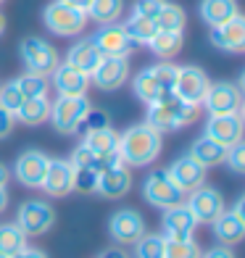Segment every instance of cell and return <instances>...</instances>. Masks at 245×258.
Segmentation results:
<instances>
[{
  "mask_svg": "<svg viewBox=\"0 0 245 258\" xmlns=\"http://www.w3.org/2000/svg\"><path fill=\"white\" fill-rule=\"evenodd\" d=\"M163 245H166L163 234H158V232L143 234L135 242V258H163Z\"/></svg>",
  "mask_w": 245,
  "mask_h": 258,
  "instance_id": "836d02e7",
  "label": "cell"
},
{
  "mask_svg": "<svg viewBox=\"0 0 245 258\" xmlns=\"http://www.w3.org/2000/svg\"><path fill=\"white\" fill-rule=\"evenodd\" d=\"M121 27H124V32H127V37H130L135 45H148L150 40H153V34L158 32L153 21H150V19H143V16H137V14H132Z\"/></svg>",
  "mask_w": 245,
  "mask_h": 258,
  "instance_id": "4dcf8cb0",
  "label": "cell"
},
{
  "mask_svg": "<svg viewBox=\"0 0 245 258\" xmlns=\"http://www.w3.org/2000/svg\"><path fill=\"white\" fill-rule=\"evenodd\" d=\"M42 21L55 37H77L87 27V14L79 8L66 6L64 0H53L42 11Z\"/></svg>",
  "mask_w": 245,
  "mask_h": 258,
  "instance_id": "277c9868",
  "label": "cell"
},
{
  "mask_svg": "<svg viewBox=\"0 0 245 258\" xmlns=\"http://www.w3.org/2000/svg\"><path fill=\"white\" fill-rule=\"evenodd\" d=\"M163 258H201V248L193 237L188 240H169L163 245Z\"/></svg>",
  "mask_w": 245,
  "mask_h": 258,
  "instance_id": "d590c367",
  "label": "cell"
},
{
  "mask_svg": "<svg viewBox=\"0 0 245 258\" xmlns=\"http://www.w3.org/2000/svg\"><path fill=\"white\" fill-rule=\"evenodd\" d=\"M214 234L221 245H237L245 237V219L237 216L235 211H221V214L211 221Z\"/></svg>",
  "mask_w": 245,
  "mask_h": 258,
  "instance_id": "603a6c76",
  "label": "cell"
},
{
  "mask_svg": "<svg viewBox=\"0 0 245 258\" xmlns=\"http://www.w3.org/2000/svg\"><path fill=\"white\" fill-rule=\"evenodd\" d=\"M132 190V174L124 163H116V166H108L98 174V184L95 192L108 198V201H116V198H124Z\"/></svg>",
  "mask_w": 245,
  "mask_h": 258,
  "instance_id": "d6986e66",
  "label": "cell"
},
{
  "mask_svg": "<svg viewBox=\"0 0 245 258\" xmlns=\"http://www.w3.org/2000/svg\"><path fill=\"white\" fill-rule=\"evenodd\" d=\"M66 6H72V8H79V11H87L90 6V0H64Z\"/></svg>",
  "mask_w": 245,
  "mask_h": 258,
  "instance_id": "c3c4849f",
  "label": "cell"
},
{
  "mask_svg": "<svg viewBox=\"0 0 245 258\" xmlns=\"http://www.w3.org/2000/svg\"><path fill=\"white\" fill-rule=\"evenodd\" d=\"M100 126H111L108 113H106V111H95V108H90V111L85 113V119L79 121L77 132H79V135H85V132H92V129H100Z\"/></svg>",
  "mask_w": 245,
  "mask_h": 258,
  "instance_id": "f35d334b",
  "label": "cell"
},
{
  "mask_svg": "<svg viewBox=\"0 0 245 258\" xmlns=\"http://www.w3.org/2000/svg\"><path fill=\"white\" fill-rule=\"evenodd\" d=\"M185 42V32H166V29H158L153 34V40L148 42V48L153 50L158 58H171L177 55L179 48Z\"/></svg>",
  "mask_w": 245,
  "mask_h": 258,
  "instance_id": "f546056e",
  "label": "cell"
},
{
  "mask_svg": "<svg viewBox=\"0 0 245 258\" xmlns=\"http://www.w3.org/2000/svg\"><path fill=\"white\" fill-rule=\"evenodd\" d=\"M3 32H6V16L0 14V37H3Z\"/></svg>",
  "mask_w": 245,
  "mask_h": 258,
  "instance_id": "816d5d0a",
  "label": "cell"
},
{
  "mask_svg": "<svg viewBox=\"0 0 245 258\" xmlns=\"http://www.w3.org/2000/svg\"><path fill=\"white\" fill-rule=\"evenodd\" d=\"M100 258H130L124 250H119V248H108V250H103L100 253Z\"/></svg>",
  "mask_w": 245,
  "mask_h": 258,
  "instance_id": "bcb514c9",
  "label": "cell"
},
{
  "mask_svg": "<svg viewBox=\"0 0 245 258\" xmlns=\"http://www.w3.org/2000/svg\"><path fill=\"white\" fill-rule=\"evenodd\" d=\"M82 143L100 158L119 153V135H116L111 126H100V129H92V132H85V140H82Z\"/></svg>",
  "mask_w": 245,
  "mask_h": 258,
  "instance_id": "83f0119b",
  "label": "cell"
},
{
  "mask_svg": "<svg viewBox=\"0 0 245 258\" xmlns=\"http://www.w3.org/2000/svg\"><path fill=\"white\" fill-rule=\"evenodd\" d=\"M211 85V79L203 69L198 66H179L177 82H174V98H179L190 105H201L206 98V90Z\"/></svg>",
  "mask_w": 245,
  "mask_h": 258,
  "instance_id": "9c48e42d",
  "label": "cell"
},
{
  "mask_svg": "<svg viewBox=\"0 0 245 258\" xmlns=\"http://www.w3.org/2000/svg\"><path fill=\"white\" fill-rule=\"evenodd\" d=\"M232 211H235L237 216H242V219H245V201H242V198H240V201L235 203V208H232Z\"/></svg>",
  "mask_w": 245,
  "mask_h": 258,
  "instance_id": "f907efd6",
  "label": "cell"
},
{
  "mask_svg": "<svg viewBox=\"0 0 245 258\" xmlns=\"http://www.w3.org/2000/svg\"><path fill=\"white\" fill-rule=\"evenodd\" d=\"M198 11H201V19L208 27H219V24H224V21H229L232 16L240 14L237 0H201Z\"/></svg>",
  "mask_w": 245,
  "mask_h": 258,
  "instance_id": "484cf974",
  "label": "cell"
},
{
  "mask_svg": "<svg viewBox=\"0 0 245 258\" xmlns=\"http://www.w3.org/2000/svg\"><path fill=\"white\" fill-rule=\"evenodd\" d=\"M201 116V105H190L179 98H166L161 103L148 105V119L145 124H150L156 132H177L182 126H190L193 121H198Z\"/></svg>",
  "mask_w": 245,
  "mask_h": 258,
  "instance_id": "7a4b0ae2",
  "label": "cell"
},
{
  "mask_svg": "<svg viewBox=\"0 0 245 258\" xmlns=\"http://www.w3.org/2000/svg\"><path fill=\"white\" fill-rule=\"evenodd\" d=\"M143 195H145V201H148L150 206L161 208V211L185 203V192L171 182V177L166 174V169H156V171L148 174L145 182H143Z\"/></svg>",
  "mask_w": 245,
  "mask_h": 258,
  "instance_id": "8992f818",
  "label": "cell"
},
{
  "mask_svg": "<svg viewBox=\"0 0 245 258\" xmlns=\"http://www.w3.org/2000/svg\"><path fill=\"white\" fill-rule=\"evenodd\" d=\"M3 3H6V0H0V6H3Z\"/></svg>",
  "mask_w": 245,
  "mask_h": 258,
  "instance_id": "f5cc1de1",
  "label": "cell"
},
{
  "mask_svg": "<svg viewBox=\"0 0 245 258\" xmlns=\"http://www.w3.org/2000/svg\"><path fill=\"white\" fill-rule=\"evenodd\" d=\"M224 163H227V166L235 171V174H242V171H245V143H242V140L227 148Z\"/></svg>",
  "mask_w": 245,
  "mask_h": 258,
  "instance_id": "ab89813d",
  "label": "cell"
},
{
  "mask_svg": "<svg viewBox=\"0 0 245 258\" xmlns=\"http://www.w3.org/2000/svg\"><path fill=\"white\" fill-rule=\"evenodd\" d=\"M201 258H235V253L229 250V245H219V248H211L201 253Z\"/></svg>",
  "mask_w": 245,
  "mask_h": 258,
  "instance_id": "ee69618b",
  "label": "cell"
},
{
  "mask_svg": "<svg viewBox=\"0 0 245 258\" xmlns=\"http://www.w3.org/2000/svg\"><path fill=\"white\" fill-rule=\"evenodd\" d=\"M19 53H21V61H24L27 72L40 74V77H50L55 72V66L61 63L58 50L42 37H24L19 45Z\"/></svg>",
  "mask_w": 245,
  "mask_h": 258,
  "instance_id": "5b68a950",
  "label": "cell"
},
{
  "mask_svg": "<svg viewBox=\"0 0 245 258\" xmlns=\"http://www.w3.org/2000/svg\"><path fill=\"white\" fill-rule=\"evenodd\" d=\"M16 85H19V90H21L24 98H40V95H48V90H50L48 77H40V74H32V72L21 74L16 79Z\"/></svg>",
  "mask_w": 245,
  "mask_h": 258,
  "instance_id": "e575fe53",
  "label": "cell"
},
{
  "mask_svg": "<svg viewBox=\"0 0 245 258\" xmlns=\"http://www.w3.org/2000/svg\"><path fill=\"white\" fill-rule=\"evenodd\" d=\"M14 258H48V255H45L42 250H37V248H29V245H27V248H21Z\"/></svg>",
  "mask_w": 245,
  "mask_h": 258,
  "instance_id": "f6af8a7d",
  "label": "cell"
},
{
  "mask_svg": "<svg viewBox=\"0 0 245 258\" xmlns=\"http://www.w3.org/2000/svg\"><path fill=\"white\" fill-rule=\"evenodd\" d=\"M95 184H98V171L77 169L74 166V190H79V192H95Z\"/></svg>",
  "mask_w": 245,
  "mask_h": 258,
  "instance_id": "60d3db41",
  "label": "cell"
},
{
  "mask_svg": "<svg viewBox=\"0 0 245 258\" xmlns=\"http://www.w3.org/2000/svg\"><path fill=\"white\" fill-rule=\"evenodd\" d=\"M163 140L150 124H135L124 135H119V158L124 166H150L161 156Z\"/></svg>",
  "mask_w": 245,
  "mask_h": 258,
  "instance_id": "6da1fadb",
  "label": "cell"
},
{
  "mask_svg": "<svg viewBox=\"0 0 245 258\" xmlns=\"http://www.w3.org/2000/svg\"><path fill=\"white\" fill-rule=\"evenodd\" d=\"M208 40H211L214 48L224 50V53H240V50H245V19L237 14V16H232L229 21H224V24L211 27Z\"/></svg>",
  "mask_w": 245,
  "mask_h": 258,
  "instance_id": "2e32d148",
  "label": "cell"
},
{
  "mask_svg": "<svg viewBox=\"0 0 245 258\" xmlns=\"http://www.w3.org/2000/svg\"><path fill=\"white\" fill-rule=\"evenodd\" d=\"M0 258H6V255H3V253H0Z\"/></svg>",
  "mask_w": 245,
  "mask_h": 258,
  "instance_id": "db71d44e",
  "label": "cell"
},
{
  "mask_svg": "<svg viewBox=\"0 0 245 258\" xmlns=\"http://www.w3.org/2000/svg\"><path fill=\"white\" fill-rule=\"evenodd\" d=\"M103 61V55H100V50L95 48V42H92V37H85V40H77L72 48H69V53H66V63L69 66H74L77 72H82V74H92L98 69V63Z\"/></svg>",
  "mask_w": 245,
  "mask_h": 258,
  "instance_id": "44dd1931",
  "label": "cell"
},
{
  "mask_svg": "<svg viewBox=\"0 0 245 258\" xmlns=\"http://www.w3.org/2000/svg\"><path fill=\"white\" fill-rule=\"evenodd\" d=\"M193 161H198L203 169H211V166H221L224 163V156H227V148L219 145L216 140H211L208 135H201L190 145V153H188Z\"/></svg>",
  "mask_w": 245,
  "mask_h": 258,
  "instance_id": "cb8c5ba5",
  "label": "cell"
},
{
  "mask_svg": "<svg viewBox=\"0 0 245 258\" xmlns=\"http://www.w3.org/2000/svg\"><path fill=\"white\" fill-rule=\"evenodd\" d=\"M16 224L27 237H37V234H45L55 224V211L45 201H27L19 206Z\"/></svg>",
  "mask_w": 245,
  "mask_h": 258,
  "instance_id": "52a82bcc",
  "label": "cell"
},
{
  "mask_svg": "<svg viewBox=\"0 0 245 258\" xmlns=\"http://www.w3.org/2000/svg\"><path fill=\"white\" fill-rule=\"evenodd\" d=\"M21 248H27V234L19 229V224H0V253L14 258Z\"/></svg>",
  "mask_w": 245,
  "mask_h": 258,
  "instance_id": "d6a6232c",
  "label": "cell"
},
{
  "mask_svg": "<svg viewBox=\"0 0 245 258\" xmlns=\"http://www.w3.org/2000/svg\"><path fill=\"white\" fill-rule=\"evenodd\" d=\"M108 234L119 245H135L145 234V221L135 208H121L108 219Z\"/></svg>",
  "mask_w": 245,
  "mask_h": 258,
  "instance_id": "30bf717a",
  "label": "cell"
},
{
  "mask_svg": "<svg viewBox=\"0 0 245 258\" xmlns=\"http://www.w3.org/2000/svg\"><path fill=\"white\" fill-rule=\"evenodd\" d=\"M85 14H87V19H92L100 27L116 24L119 16L124 14V0H90Z\"/></svg>",
  "mask_w": 245,
  "mask_h": 258,
  "instance_id": "f1b7e54d",
  "label": "cell"
},
{
  "mask_svg": "<svg viewBox=\"0 0 245 258\" xmlns=\"http://www.w3.org/2000/svg\"><path fill=\"white\" fill-rule=\"evenodd\" d=\"M48 163H50V158L40 153V150H24L14 163V177L24 187H29V190H37V187H42Z\"/></svg>",
  "mask_w": 245,
  "mask_h": 258,
  "instance_id": "8fae6325",
  "label": "cell"
},
{
  "mask_svg": "<svg viewBox=\"0 0 245 258\" xmlns=\"http://www.w3.org/2000/svg\"><path fill=\"white\" fill-rule=\"evenodd\" d=\"M6 208H8V190H6V187H0V214H3Z\"/></svg>",
  "mask_w": 245,
  "mask_h": 258,
  "instance_id": "681fc988",
  "label": "cell"
},
{
  "mask_svg": "<svg viewBox=\"0 0 245 258\" xmlns=\"http://www.w3.org/2000/svg\"><path fill=\"white\" fill-rule=\"evenodd\" d=\"M203 108L208 116H221V113H235L242 108V92L232 82H211L203 98Z\"/></svg>",
  "mask_w": 245,
  "mask_h": 258,
  "instance_id": "ba28073f",
  "label": "cell"
},
{
  "mask_svg": "<svg viewBox=\"0 0 245 258\" xmlns=\"http://www.w3.org/2000/svg\"><path fill=\"white\" fill-rule=\"evenodd\" d=\"M198 227V221L193 216V211L179 203V206H171V208H163V216H161V234L169 240H188L193 237V232Z\"/></svg>",
  "mask_w": 245,
  "mask_h": 258,
  "instance_id": "5bb4252c",
  "label": "cell"
},
{
  "mask_svg": "<svg viewBox=\"0 0 245 258\" xmlns=\"http://www.w3.org/2000/svg\"><path fill=\"white\" fill-rule=\"evenodd\" d=\"M53 77V85L58 90V95H87V87H90V77L77 72L74 66L69 63H58Z\"/></svg>",
  "mask_w": 245,
  "mask_h": 258,
  "instance_id": "7402d4cb",
  "label": "cell"
},
{
  "mask_svg": "<svg viewBox=\"0 0 245 258\" xmlns=\"http://www.w3.org/2000/svg\"><path fill=\"white\" fill-rule=\"evenodd\" d=\"M211 140H216L219 145H235L242 140V111L235 113H221V116H208L206 121V132Z\"/></svg>",
  "mask_w": 245,
  "mask_h": 258,
  "instance_id": "9a60e30c",
  "label": "cell"
},
{
  "mask_svg": "<svg viewBox=\"0 0 245 258\" xmlns=\"http://www.w3.org/2000/svg\"><path fill=\"white\" fill-rule=\"evenodd\" d=\"M42 190L53 198H64L69 192H74V166L66 158H50L48 171L42 179Z\"/></svg>",
  "mask_w": 245,
  "mask_h": 258,
  "instance_id": "e0dca14e",
  "label": "cell"
},
{
  "mask_svg": "<svg viewBox=\"0 0 245 258\" xmlns=\"http://www.w3.org/2000/svg\"><path fill=\"white\" fill-rule=\"evenodd\" d=\"M206 171H208V169H203L201 163L193 161L190 156H179V158L166 169V174L171 177V182L177 184L185 195L193 192V190H198L201 184H206Z\"/></svg>",
  "mask_w": 245,
  "mask_h": 258,
  "instance_id": "ac0fdd59",
  "label": "cell"
},
{
  "mask_svg": "<svg viewBox=\"0 0 245 258\" xmlns=\"http://www.w3.org/2000/svg\"><path fill=\"white\" fill-rule=\"evenodd\" d=\"M92 42H95V48L100 50L103 58H130V53L135 50V42L127 37L121 24L100 27L98 34L92 37Z\"/></svg>",
  "mask_w": 245,
  "mask_h": 258,
  "instance_id": "7c38bea8",
  "label": "cell"
},
{
  "mask_svg": "<svg viewBox=\"0 0 245 258\" xmlns=\"http://www.w3.org/2000/svg\"><path fill=\"white\" fill-rule=\"evenodd\" d=\"M132 90H135V95L143 100L145 105L161 103V100H166V98L174 95V92H169V90L161 87V82L153 77V72H150V69H143V72L132 79Z\"/></svg>",
  "mask_w": 245,
  "mask_h": 258,
  "instance_id": "d4e9b609",
  "label": "cell"
},
{
  "mask_svg": "<svg viewBox=\"0 0 245 258\" xmlns=\"http://www.w3.org/2000/svg\"><path fill=\"white\" fill-rule=\"evenodd\" d=\"M92 108L87 95H58L55 103H50V116L48 121L53 124L55 132L61 135H74L79 121L85 119V113Z\"/></svg>",
  "mask_w": 245,
  "mask_h": 258,
  "instance_id": "3957f363",
  "label": "cell"
},
{
  "mask_svg": "<svg viewBox=\"0 0 245 258\" xmlns=\"http://www.w3.org/2000/svg\"><path fill=\"white\" fill-rule=\"evenodd\" d=\"M90 79L98 85V90H119L130 79V61L127 58H103L98 69L90 74Z\"/></svg>",
  "mask_w": 245,
  "mask_h": 258,
  "instance_id": "ffe728a7",
  "label": "cell"
},
{
  "mask_svg": "<svg viewBox=\"0 0 245 258\" xmlns=\"http://www.w3.org/2000/svg\"><path fill=\"white\" fill-rule=\"evenodd\" d=\"M8 182H11V169L6 163H0V187H8Z\"/></svg>",
  "mask_w": 245,
  "mask_h": 258,
  "instance_id": "7dc6e473",
  "label": "cell"
},
{
  "mask_svg": "<svg viewBox=\"0 0 245 258\" xmlns=\"http://www.w3.org/2000/svg\"><path fill=\"white\" fill-rule=\"evenodd\" d=\"M48 116H50V98L40 95V98H24V103H21V108L16 111L14 119L27 126H40L48 121Z\"/></svg>",
  "mask_w": 245,
  "mask_h": 258,
  "instance_id": "4316f807",
  "label": "cell"
},
{
  "mask_svg": "<svg viewBox=\"0 0 245 258\" xmlns=\"http://www.w3.org/2000/svg\"><path fill=\"white\" fill-rule=\"evenodd\" d=\"M21 103H24V95H21L16 79H11V82H6V85H0V108L16 116V111L21 108Z\"/></svg>",
  "mask_w": 245,
  "mask_h": 258,
  "instance_id": "8d00e7d4",
  "label": "cell"
},
{
  "mask_svg": "<svg viewBox=\"0 0 245 258\" xmlns=\"http://www.w3.org/2000/svg\"><path fill=\"white\" fill-rule=\"evenodd\" d=\"M166 6V0H135V8H132V14L137 16H143V19H150L153 21L158 14H161V8Z\"/></svg>",
  "mask_w": 245,
  "mask_h": 258,
  "instance_id": "b9f144b4",
  "label": "cell"
},
{
  "mask_svg": "<svg viewBox=\"0 0 245 258\" xmlns=\"http://www.w3.org/2000/svg\"><path fill=\"white\" fill-rule=\"evenodd\" d=\"M14 124H16L14 113H8V111L0 108V140H6L11 132H14Z\"/></svg>",
  "mask_w": 245,
  "mask_h": 258,
  "instance_id": "7bdbcfd3",
  "label": "cell"
},
{
  "mask_svg": "<svg viewBox=\"0 0 245 258\" xmlns=\"http://www.w3.org/2000/svg\"><path fill=\"white\" fill-rule=\"evenodd\" d=\"M188 195L190 198H188V203H185V206L193 211V216H195L198 224H211L221 211H224V201H221L219 190H214V187L201 184L198 190H193Z\"/></svg>",
  "mask_w": 245,
  "mask_h": 258,
  "instance_id": "4fadbf2b",
  "label": "cell"
},
{
  "mask_svg": "<svg viewBox=\"0 0 245 258\" xmlns=\"http://www.w3.org/2000/svg\"><path fill=\"white\" fill-rule=\"evenodd\" d=\"M150 72H153V77L161 82V87L163 90H169L174 92V82H177V72H179V66H174V63H156V66H150Z\"/></svg>",
  "mask_w": 245,
  "mask_h": 258,
  "instance_id": "74e56055",
  "label": "cell"
},
{
  "mask_svg": "<svg viewBox=\"0 0 245 258\" xmlns=\"http://www.w3.org/2000/svg\"><path fill=\"white\" fill-rule=\"evenodd\" d=\"M185 21H188V14L182 11V6L169 3L161 8V14L153 19L156 29H166V32H185Z\"/></svg>",
  "mask_w": 245,
  "mask_h": 258,
  "instance_id": "1f68e13d",
  "label": "cell"
}]
</instances>
